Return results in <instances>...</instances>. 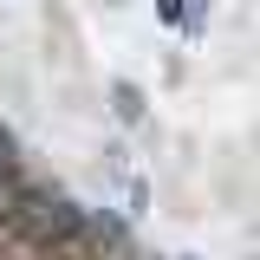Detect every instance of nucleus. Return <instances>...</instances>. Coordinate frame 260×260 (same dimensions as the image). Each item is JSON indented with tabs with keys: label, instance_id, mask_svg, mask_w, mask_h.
<instances>
[{
	"label": "nucleus",
	"instance_id": "obj_1",
	"mask_svg": "<svg viewBox=\"0 0 260 260\" xmlns=\"http://www.w3.org/2000/svg\"><path fill=\"white\" fill-rule=\"evenodd\" d=\"M111 104H117V117H124V124H137V117H143V91H137L130 78H117V85H111Z\"/></svg>",
	"mask_w": 260,
	"mask_h": 260
},
{
	"label": "nucleus",
	"instance_id": "obj_2",
	"mask_svg": "<svg viewBox=\"0 0 260 260\" xmlns=\"http://www.w3.org/2000/svg\"><path fill=\"white\" fill-rule=\"evenodd\" d=\"M156 13L169 20V26H189V13H182V0H156Z\"/></svg>",
	"mask_w": 260,
	"mask_h": 260
},
{
	"label": "nucleus",
	"instance_id": "obj_3",
	"mask_svg": "<svg viewBox=\"0 0 260 260\" xmlns=\"http://www.w3.org/2000/svg\"><path fill=\"white\" fill-rule=\"evenodd\" d=\"M7 169H20V156H13V137L0 130V176H7Z\"/></svg>",
	"mask_w": 260,
	"mask_h": 260
}]
</instances>
